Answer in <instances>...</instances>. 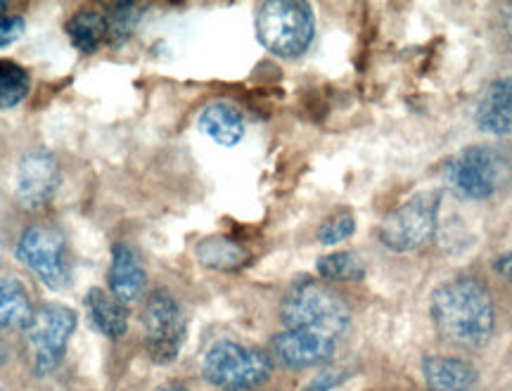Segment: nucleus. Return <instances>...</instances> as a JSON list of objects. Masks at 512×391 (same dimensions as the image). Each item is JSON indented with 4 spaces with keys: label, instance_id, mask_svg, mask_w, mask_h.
<instances>
[{
    "label": "nucleus",
    "instance_id": "1",
    "mask_svg": "<svg viewBox=\"0 0 512 391\" xmlns=\"http://www.w3.org/2000/svg\"><path fill=\"white\" fill-rule=\"evenodd\" d=\"M430 313L441 337L470 349L489 342L496 328L494 299L477 278H456L437 287Z\"/></svg>",
    "mask_w": 512,
    "mask_h": 391
},
{
    "label": "nucleus",
    "instance_id": "2",
    "mask_svg": "<svg viewBox=\"0 0 512 391\" xmlns=\"http://www.w3.org/2000/svg\"><path fill=\"white\" fill-rule=\"evenodd\" d=\"M285 330L311 332L337 342L351 325L347 301L323 282L302 280L290 287L280 306Z\"/></svg>",
    "mask_w": 512,
    "mask_h": 391
},
{
    "label": "nucleus",
    "instance_id": "3",
    "mask_svg": "<svg viewBox=\"0 0 512 391\" xmlns=\"http://www.w3.org/2000/svg\"><path fill=\"white\" fill-rule=\"evenodd\" d=\"M512 176V150L505 145H470L446 164L444 178L460 200H489Z\"/></svg>",
    "mask_w": 512,
    "mask_h": 391
},
{
    "label": "nucleus",
    "instance_id": "4",
    "mask_svg": "<svg viewBox=\"0 0 512 391\" xmlns=\"http://www.w3.org/2000/svg\"><path fill=\"white\" fill-rule=\"evenodd\" d=\"M316 19L309 3L297 0H271L256 10V36L268 53L294 60L313 43Z\"/></svg>",
    "mask_w": 512,
    "mask_h": 391
},
{
    "label": "nucleus",
    "instance_id": "5",
    "mask_svg": "<svg viewBox=\"0 0 512 391\" xmlns=\"http://www.w3.org/2000/svg\"><path fill=\"white\" fill-rule=\"evenodd\" d=\"M273 358L261 349L221 339L202 358L204 380L223 391L256 389L271 380Z\"/></svg>",
    "mask_w": 512,
    "mask_h": 391
},
{
    "label": "nucleus",
    "instance_id": "6",
    "mask_svg": "<svg viewBox=\"0 0 512 391\" xmlns=\"http://www.w3.org/2000/svg\"><path fill=\"white\" fill-rule=\"evenodd\" d=\"M439 192H418L396 207L380 226V240L396 254L425 247L434 237L439 219Z\"/></svg>",
    "mask_w": 512,
    "mask_h": 391
},
{
    "label": "nucleus",
    "instance_id": "7",
    "mask_svg": "<svg viewBox=\"0 0 512 391\" xmlns=\"http://www.w3.org/2000/svg\"><path fill=\"white\" fill-rule=\"evenodd\" d=\"M145 349L157 365L174 363L181 354L188 325L178 306V301L169 290H155L147 297L143 309Z\"/></svg>",
    "mask_w": 512,
    "mask_h": 391
},
{
    "label": "nucleus",
    "instance_id": "8",
    "mask_svg": "<svg viewBox=\"0 0 512 391\" xmlns=\"http://www.w3.org/2000/svg\"><path fill=\"white\" fill-rule=\"evenodd\" d=\"M17 259L46 282L50 290H64L72 278L67 240L53 226H31L24 230L17 245Z\"/></svg>",
    "mask_w": 512,
    "mask_h": 391
},
{
    "label": "nucleus",
    "instance_id": "9",
    "mask_svg": "<svg viewBox=\"0 0 512 391\" xmlns=\"http://www.w3.org/2000/svg\"><path fill=\"white\" fill-rule=\"evenodd\" d=\"M24 330L34 354V370L38 375H48L67 354L69 339L76 332V313L64 304H43Z\"/></svg>",
    "mask_w": 512,
    "mask_h": 391
},
{
    "label": "nucleus",
    "instance_id": "10",
    "mask_svg": "<svg viewBox=\"0 0 512 391\" xmlns=\"http://www.w3.org/2000/svg\"><path fill=\"white\" fill-rule=\"evenodd\" d=\"M57 185H60V166L53 152L36 147V150L24 152L17 164L15 190L17 200L24 209H43L55 197Z\"/></svg>",
    "mask_w": 512,
    "mask_h": 391
},
{
    "label": "nucleus",
    "instance_id": "11",
    "mask_svg": "<svg viewBox=\"0 0 512 391\" xmlns=\"http://www.w3.org/2000/svg\"><path fill=\"white\" fill-rule=\"evenodd\" d=\"M337 342L311 332L285 330L271 339V356L290 370H306L325 363L335 354Z\"/></svg>",
    "mask_w": 512,
    "mask_h": 391
},
{
    "label": "nucleus",
    "instance_id": "12",
    "mask_svg": "<svg viewBox=\"0 0 512 391\" xmlns=\"http://www.w3.org/2000/svg\"><path fill=\"white\" fill-rule=\"evenodd\" d=\"M475 124L489 136L512 133V76H501L484 88L477 102Z\"/></svg>",
    "mask_w": 512,
    "mask_h": 391
},
{
    "label": "nucleus",
    "instance_id": "13",
    "mask_svg": "<svg viewBox=\"0 0 512 391\" xmlns=\"http://www.w3.org/2000/svg\"><path fill=\"white\" fill-rule=\"evenodd\" d=\"M110 290L112 297L119 299L121 304H128V301H136L145 290V268L140 264V256L136 249L126 242H119L112 249V264H110Z\"/></svg>",
    "mask_w": 512,
    "mask_h": 391
},
{
    "label": "nucleus",
    "instance_id": "14",
    "mask_svg": "<svg viewBox=\"0 0 512 391\" xmlns=\"http://www.w3.org/2000/svg\"><path fill=\"white\" fill-rule=\"evenodd\" d=\"M422 375L430 391H472L479 380L475 365L456 356H425Z\"/></svg>",
    "mask_w": 512,
    "mask_h": 391
},
{
    "label": "nucleus",
    "instance_id": "15",
    "mask_svg": "<svg viewBox=\"0 0 512 391\" xmlns=\"http://www.w3.org/2000/svg\"><path fill=\"white\" fill-rule=\"evenodd\" d=\"M200 131L223 147L238 145L245 136L242 112L230 102H211L200 114Z\"/></svg>",
    "mask_w": 512,
    "mask_h": 391
},
{
    "label": "nucleus",
    "instance_id": "16",
    "mask_svg": "<svg viewBox=\"0 0 512 391\" xmlns=\"http://www.w3.org/2000/svg\"><path fill=\"white\" fill-rule=\"evenodd\" d=\"M86 309L95 328H98L105 337L119 339L126 335L128 309L126 304H121V301L114 299L112 294L100 290V287H93V290L86 294Z\"/></svg>",
    "mask_w": 512,
    "mask_h": 391
},
{
    "label": "nucleus",
    "instance_id": "17",
    "mask_svg": "<svg viewBox=\"0 0 512 391\" xmlns=\"http://www.w3.org/2000/svg\"><path fill=\"white\" fill-rule=\"evenodd\" d=\"M34 318V306L27 287L17 278H0V330L27 328Z\"/></svg>",
    "mask_w": 512,
    "mask_h": 391
},
{
    "label": "nucleus",
    "instance_id": "18",
    "mask_svg": "<svg viewBox=\"0 0 512 391\" xmlns=\"http://www.w3.org/2000/svg\"><path fill=\"white\" fill-rule=\"evenodd\" d=\"M197 261L207 268H216V271H235V268L245 266L249 261V252L235 240L226 235H211L195 249Z\"/></svg>",
    "mask_w": 512,
    "mask_h": 391
},
{
    "label": "nucleus",
    "instance_id": "19",
    "mask_svg": "<svg viewBox=\"0 0 512 391\" xmlns=\"http://www.w3.org/2000/svg\"><path fill=\"white\" fill-rule=\"evenodd\" d=\"M69 41L83 55H93L107 41V19L95 10H81L67 24Z\"/></svg>",
    "mask_w": 512,
    "mask_h": 391
},
{
    "label": "nucleus",
    "instance_id": "20",
    "mask_svg": "<svg viewBox=\"0 0 512 391\" xmlns=\"http://www.w3.org/2000/svg\"><path fill=\"white\" fill-rule=\"evenodd\" d=\"M318 273L325 280L337 282H358L366 278V264L356 252H335L318 259Z\"/></svg>",
    "mask_w": 512,
    "mask_h": 391
},
{
    "label": "nucleus",
    "instance_id": "21",
    "mask_svg": "<svg viewBox=\"0 0 512 391\" xmlns=\"http://www.w3.org/2000/svg\"><path fill=\"white\" fill-rule=\"evenodd\" d=\"M143 5L136 3H114L107 8V41L124 43L133 36V31L143 19Z\"/></svg>",
    "mask_w": 512,
    "mask_h": 391
},
{
    "label": "nucleus",
    "instance_id": "22",
    "mask_svg": "<svg viewBox=\"0 0 512 391\" xmlns=\"http://www.w3.org/2000/svg\"><path fill=\"white\" fill-rule=\"evenodd\" d=\"M29 93V74L15 62L0 60V110H12Z\"/></svg>",
    "mask_w": 512,
    "mask_h": 391
},
{
    "label": "nucleus",
    "instance_id": "23",
    "mask_svg": "<svg viewBox=\"0 0 512 391\" xmlns=\"http://www.w3.org/2000/svg\"><path fill=\"white\" fill-rule=\"evenodd\" d=\"M356 230V219L349 214V211H342V214L332 216L330 221H325L318 230V242L320 245H339V242L349 240Z\"/></svg>",
    "mask_w": 512,
    "mask_h": 391
},
{
    "label": "nucleus",
    "instance_id": "24",
    "mask_svg": "<svg viewBox=\"0 0 512 391\" xmlns=\"http://www.w3.org/2000/svg\"><path fill=\"white\" fill-rule=\"evenodd\" d=\"M24 34V19L0 15V48H8Z\"/></svg>",
    "mask_w": 512,
    "mask_h": 391
},
{
    "label": "nucleus",
    "instance_id": "25",
    "mask_svg": "<svg viewBox=\"0 0 512 391\" xmlns=\"http://www.w3.org/2000/svg\"><path fill=\"white\" fill-rule=\"evenodd\" d=\"M344 377L337 375V373H325V375H318L316 380H313L309 387H304V391H330L332 387H337L339 382H342Z\"/></svg>",
    "mask_w": 512,
    "mask_h": 391
},
{
    "label": "nucleus",
    "instance_id": "26",
    "mask_svg": "<svg viewBox=\"0 0 512 391\" xmlns=\"http://www.w3.org/2000/svg\"><path fill=\"white\" fill-rule=\"evenodd\" d=\"M494 271L501 273L503 278L512 285V252L498 256V259L494 261Z\"/></svg>",
    "mask_w": 512,
    "mask_h": 391
},
{
    "label": "nucleus",
    "instance_id": "27",
    "mask_svg": "<svg viewBox=\"0 0 512 391\" xmlns=\"http://www.w3.org/2000/svg\"><path fill=\"white\" fill-rule=\"evenodd\" d=\"M157 391H190V389H185L183 384H166V387L157 389Z\"/></svg>",
    "mask_w": 512,
    "mask_h": 391
},
{
    "label": "nucleus",
    "instance_id": "28",
    "mask_svg": "<svg viewBox=\"0 0 512 391\" xmlns=\"http://www.w3.org/2000/svg\"><path fill=\"white\" fill-rule=\"evenodd\" d=\"M5 8H8V3H3V0H0V15H3Z\"/></svg>",
    "mask_w": 512,
    "mask_h": 391
},
{
    "label": "nucleus",
    "instance_id": "29",
    "mask_svg": "<svg viewBox=\"0 0 512 391\" xmlns=\"http://www.w3.org/2000/svg\"><path fill=\"white\" fill-rule=\"evenodd\" d=\"M0 252H3V240H0Z\"/></svg>",
    "mask_w": 512,
    "mask_h": 391
},
{
    "label": "nucleus",
    "instance_id": "30",
    "mask_svg": "<svg viewBox=\"0 0 512 391\" xmlns=\"http://www.w3.org/2000/svg\"><path fill=\"white\" fill-rule=\"evenodd\" d=\"M0 354H3V349H0Z\"/></svg>",
    "mask_w": 512,
    "mask_h": 391
}]
</instances>
